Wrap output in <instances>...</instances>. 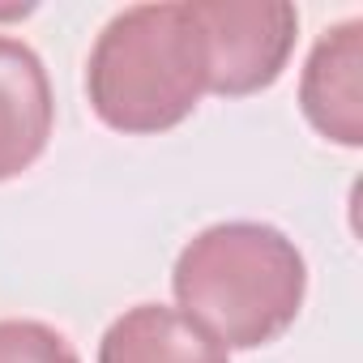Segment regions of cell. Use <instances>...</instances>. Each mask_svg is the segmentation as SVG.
Listing matches in <instances>:
<instances>
[{
    "label": "cell",
    "instance_id": "cell-1",
    "mask_svg": "<svg viewBox=\"0 0 363 363\" xmlns=\"http://www.w3.org/2000/svg\"><path fill=\"white\" fill-rule=\"evenodd\" d=\"M171 291L223 350H257L286 333L303 308L308 265L291 235L269 223H214L175 257Z\"/></svg>",
    "mask_w": 363,
    "mask_h": 363
},
{
    "label": "cell",
    "instance_id": "cell-2",
    "mask_svg": "<svg viewBox=\"0 0 363 363\" xmlns=\"http://www.w3.org/2000/svg\"><path fill=\"white\" fill-rule=\"evenodd\" d=\"M86 94L116 133L145 137L184 124L206 94V52L189 0L116 13L90 48Z\"/></svg>",
    "mask_w": 363,
    "mask_h": 363
},
{
    "label": "cell",
    "instance_id": "cell-3",
    "mask_svg": "<svg viewBox=\"0 0 363 363\" xmlns=\"http://www.w3.org/2000/svg\"><path fill=\"white\" fill-rule=\"evenodd\" d=\"M206 52V90L244 99L269 90L299 35V13L286 0H189Z\"/></svg>",
    "mask_w": 363,
    "mask_h": 363
},
{
    "label": "cell",
    "instance_id": "cell-4",
    "mask_svg": "<svg viewBox=\"0 0 363 363\" xmlns=\"http://www.w3.org/2000/svg\"><path fill=\"white\" fill-rule=\"evenodd\" d=\"M299 107L320 137L346 150L363 145V22L359 18L316 39L299 77Z\"/></svg>",
    "mask_w": 363,
    "mask_h": 363
},
{
    "label": "cell",
    "instance_id": "cell-5",
    "mask_svg": "<svg viewBox=\"0 0 363 363\" xmlns=\"http://www.w3.org/2000/svg\"><path fill=\"white\" fill-rule=\"evenodd\" d=\"M56 103L35 48L0 35V184L22 175L52 137Z\"/></svg>",
    "mask_w": 363,
    "mask_h": 363
},
{
    "label": "cell",
    "instance_id": "cell-6",
    "mask_svg": "<svg viewBox=\"0 0 363 363\" xmlns=\"http://www.w3.org/2000/svg\"><path fill=\"white\" fill-rule=\"evenodd\" d=\"M99 363H227V350L175 308L137 303L107 325Z\"/></svg>",
    "mask_w": 363,
    "mask_h": 363
},
{
    "label": "cell",
    "instance_id": "cell-7",
    "mask_svg": "<svg viewBox=\"0 0 363 363\" xmlns=\"http://www.w3.org/2000/svg\"><path fill=\"white\" fill-rule=\"evenodd\" d=\"M0 363H82L73 342L43 320H0Z\"/></svg>",
    "mask_w": 363,
    "mask_h": 363
}]
</instances>
